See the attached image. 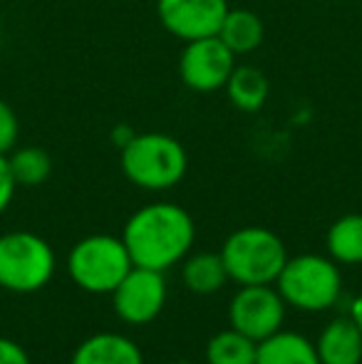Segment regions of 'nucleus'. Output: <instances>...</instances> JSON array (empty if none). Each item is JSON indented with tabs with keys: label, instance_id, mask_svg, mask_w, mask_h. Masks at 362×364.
<instances>
[{
	"label": "nucleus",
	"instance_id": "6",
	"mask_svg": "<svg viewBox=\"0 0 362 364\" xmlns=\"http://www.w3.org/2000/svg\"><path fill=\"white\" fill-rule=\"evenodd\" d=\"M55 273V253L45 238L30 230L0 235V288L10 292H38Z\"/></svg>",
	"mask_w": 362,
	"mask_h": 364
},
{
	"label": "nucleus",
	"instance_id": "25",
	"mask_svg": "<svg viewBox=\"0 0 362 364\" xmlns=\"http://www.w3.org/2000/svg\"><path fill=\"white\" fill-rule=\"evenodd\" d=\"M171 364H193V362H186V360H179V362H171Z\"/></svg>",
	"mask_w": 362,
	"mask_h": 364
},
{
	"label": "nucleus",
	"instance_id": "22",
	"mask_svg": "<svg viewBox=\"0 0 362 364\" xmlns=\"http://www.w3.org/2000/svg\"><path fill=\"white\" fill-rule=\"evenodd\" d=\"M0 364H30V357L18 342L0 337Z\"/></svg>",
	"mask_w": 362,
	"mask_h": 364
},
{
	"label": "nucleus",
	"instance_id": "18",
	"mask_svg": "<svg viewBox=\"0 0 362 364\" xmlns=\"http://www.w3.org/2000/svg\"><path fill=\"white\" fill-rule=\"evenodd\" d=\"M258 342L238 330H223L206 345V364H256Z\"/></svg>",
	"mask_w": 362,
	"mask_h": 364
},
{
	"label": "nucleus",
	"instance_id": "20",
	"mask_svg": "<svg viewBox=\"0 0 362 364\" xmlns=\"http://www.w3.org/2000/svg\"><path fill=\"white\" fill-rule=\"evenodd\" d=\"M20 136V124H18V114L13 112V107L8 102L0 100V154L8 156L10 151L18 144Z\"/></svg>",
	"mask_w": 362,
	"mask_h": 364
},
{
	"label": "nucleus",
	"instance_id": "19",
	"mask_svg": "<svg viewBox=\"0 0 362 364\" xmlns=\"http://www.w3.org/2000/svg\"><path fill=\"white\" fill-rule=\"evenodd\" d=\"M10 171L18 186H40L50 178L53 173V159L45 149L40 146H23L13 149L8 156Z\"/></svg>",
	"mask_w": 362,
	"mask_h": 364
},
{
	"label": "nucleus",
	"instance_id": "5",
	"mask_svg": "<svg viewBox=\"0 0 362 364\" xmlns=\"http://www.w3.org/2000/svg\"><path fill=\"white\" fill-rule=\"evenodd\" d=\"M132 268L134 263L124 240L115 235H87L75 243L68 255V273L73 283L92 295H112Z\"/></svg>",
	"mask_w": 362,
	"mask_h": 364
},
{
	"label": "nucleus",
	"instance_id": "10",
	"mask_svg": "<svg viewBox=\"0 0 362 364\" xmlns=\"http://www.w3.org/2000/svg\"><path fill=\"white\" fill-rule=\"evenodd\" d=\"M228 13V0H156V18L181 43L211 38Z\"/></svg>",
	"mask_w": 362,
	"mask_h": 364
},
{
	"label": "nucleus",
	"instance_id": "4",
	"mask_svg": "<svg viewBox=\"0 0 362 364\" xmlns=\"http://www.w3.org/2000/svg\"><path fill=\"white\" fill-rule=\"evenodd\" d=\"M275 290L280 292L285 305L295 310L320 312L338 302L343 290V275L333 258L305 253L285 260L275 280Z\"/></svg>",
	"mask_w": 362,
	"mask_h": 364
},
{
	"label": "nucleus",
	"instance_id": "21",
	"mask_svg": "<svg viewBox=\"0 0 362 364\" xmlns=\"http://www.w3.org/2000/svg\"><path fill=\"white\" fill-rule=\"evenodd\" d=\"M15 188H18V183H15L13 171H10V161L8 156L0 154V213H5V208L10 206V201L15 196Z\"/></svg>",
	"mask_w": 362,
	"mask_h": 364
},
{
	"label": "nucleus",
	"instance_id": "11",
	"mask_svg": "<svg viewBox=\"0 0 362 364\" xmlns=\"http://www.w3.org/2000/svg\"><path fill=\"white\" fill-rule=\"evenodd\" d=\"M320 364H360L362 362V332L353 317H335L320 332L318 342Z\"/></svg>",
	"mask_w": 362,
	"mask_h": 364
},
{
	"label": "nucleus",
	"instance_id": "14",
	"mask_svg": "<svg viewBox=\"0 0 362 364\" xmlns=\"http://www.w3.org/2000/svg\"><path fill=\"white\" fill-rule=\"evenodd\" d=\"M256 364H320V357L308 337L278 330L268 340L258 342Z\"/></svg>",
	"mask_w": 362,
	"mask_h": 364
},
{
	"label": "nucleus",
	"instance_id": "12",
	"mask_svg": "<svg viewBox=\"0 0 362 364\" xmlns=\"http://www.w3.org/2000/svg\"><path fill=\"white\" fill-rule=\"evenodd\" d=\"M70 364H144V357L129 337L117 332H100L87 337L75 350Z\"/></svg>",
	"mask_w": 362,
	"mask_h": 364
},
{
	"label": "nucleus",
	"instance_id": "9",
	"mask_svg": "<svg viewBox=\"0 0 362 364\" xmlns=\"http://www.w3.org/2000/svg\"><path fill=\"white\" fill-rule=\"evenodd\" d=\"M166 302L164 273L149 268H134L112 292V305L122 322L127 325H147L156 320Z\"/></svg>",
	"mask_w": 362,
	"mask_h": 364
},
{
	"label": "nucleus",
	"instance_id": "17",
	"mask_svg": "<svg viewBox=\"0 0 362 364\" xmlns=\"http://www.w3.org/2000/svg\"><path fill=\"white\" fill-rule=\"evenodd\" d=\"M328 253L335 263H362V213H348L338 218L328 230Z\"/></svg>",
	"mask_w": 362,
	"mask_h": 364
},
{
	"label": "nucleus",
	"instance_id": "2",
	"mask_svg": "<svg viewBox=\"0 0 362 364\" xmlns=\"http://www.w3.org/2000/svg\"><path fill=\"white\" fill-rule=\"evenodd\" d=\"M119 164L134 186L144 191H166L186 176L188 156L179 139L161 132H147L119 149Z\"/></svg>",
	"mask_w": 362,
	"mask_h": 364
},
{
	"label": "nucleus",
	"instance_id": "23",
	"mask_svg": "<svg viewBox=\"0 0 362 364\" xmlns=\"http://www.w3.org/2000/svg\"><path fill=\"white\" fill-rule=\"evenodd\" d=\"M134 136H137V132L132 129L129 124H117L115 129H112V144H115L117 149H124L132 139H134Z\"/></svg>",
	"mask_w": 362,
	"mask_h": 364
},
{
	"label": "nucleus",
	"instance_id": "16",
	"mask_svg": "<svg viewBox=\"0 0 362 364\" xmlns=\"http://www.w3.org/2000/svg\"><path fill=\"white\" fill-rule=\"evenodd\" d=\"M181 278L183 285L193 295H213V292L223 288L228 273L221 260V253H193L183 260Z\"/></svg>",
	"mask_w": 362,
	"mask_h": 364
},
{
	"label": "nucleus",
	"instance_id": "1",
	"mask_svg": "<svg viewBox=\"0 0 362 364\" xmlns=\"http://www.w3.org/2000/svg\"><path fill=\"white\" fill-rule=\"evenodd\" d=\"M196 238V225L186 208L176 203H149L134 211L122 230L132 263L139 268L164 270L174 268L188 255Z\"/></svg>",
	"mask_w": 362,
	"mask_h": 364
},
{
	"label": "nucleus",
	"instance_id": "24",
	"mask_svg": "<svg viewBox=\"0 0 362 364\" xmlns=\"http://www.w3.org/2000/svg\"><path fill=\"white\" fill-rule=\"evenodd\" d=\"M350 317L355 320V325L360 327V332H362V295H358L353 300V305H350Z\"/></svg>",
	"mask_w": 362,
	"mask_h": 364
},
{
	"label": "nucleus",
	"instance_id": "7",
	"mask_svg": "<svg viewBox=\"0 0 362 364\" xmlns=\"http://www.w3.org/2000/svg\"><path fill=\"white\" fill-rule=\"evenodd\" d=\"M236 68V55L221 43L218 35L198 38L183 45L179 55V77L191 92L211 95L226 87Z\"/></svg>",
	"mask_w": 362,
	"mask_h": 364
},
{
	"label": "nucleus",
	"instance_id": "8",
	"mask_svg": "<svg viewBox=\"0 0 362 364\" xmlns=\"http://www.w3.org/2000/svg\"><path fill=\"white\" fill-rule=\"evenodd\" d=\"M285 300L271 285H241L228 305V322L233 330L256 342L268 340L283 330Z\"/></svg>",
	"mask_w": 362,
	"mask_h": 364
},
{
	"label": "nucleus",
	"instance_id": "13",
	"mask_svg": "<svg viewBox=\"0 0 362 364\" xmlns=\"http://www.w3.org/2000/svg\"><path fill=\"white\" fill-rule=\"evenodd\" d=\"M216 35L233 55H248L261 48L263 38H266V28H263L261 15L253 13V10L228 8Z\"/></svg>",
	"mask_w": 362,
	"mask_h": 364
},
{
	"label": "nucleus",
	"instance_id": "3",
	"mask_svg": "<svg viewBox=\"0 0 362 364\" xmlns=\"http://www.w3.org/2000/svg\"><path fill=\"white\" fill-rule=\"evenodd\" d=\"M221 260L228 280L238 285H271L278 280L288 250L280 235L261 225L238 228L223 240Z\"/></svg>",
	"mask_w": 362,
	"mask_h": 364
},
{
	"label": "nucleus",
	"instance_id": "15",
	"mask_svg": "<svg viewBox=\"0 0 362 364\" xmlns=\"http://www.w3.org/2000/svg\"><path fill=\"white\" fill-rule=\"evenodd\" d=\"M226 97L236 109L241 112H258L268 100V77L253 65H236L226 82Z\"/></svg>",
	"mask_w": 362,
	"mask_h": 364
}]
</instances>
